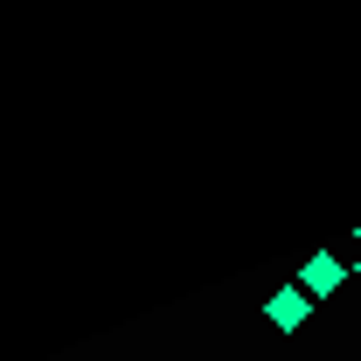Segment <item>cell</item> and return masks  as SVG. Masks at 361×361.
Segmentation results:
<instances>
[{
  "label": "cell",
  "mask_w": 361,
  "mask_h": 361,
  "mask_svg": "<svg viewBox=\"0 0 361 361\" xmlns=\"http://www.w3.org/2000/svg\"><path fill=\"white\" fill-rule=\"evenodd\" d=\"M348 257H334V250H306V257H299V292H306V299H326V292H341V285H348Z\"/></svg>",
  "instance_id": "6da1fadb"
},
{
  "label": "cell",
  "mask_w": 361,
  "mask_h": 361,
  "mask_svg": "<svg viewBox=\"0 0 361 361\" xmlns=\"http://www.w3.org/2000/svg\"><path fill=\"white\" fill-rule=\"evenodd\" d=\"M264 319H271V326H278V334H299V326L313 319V299H306L299 285H278V292H271V299H264Z\"/></svg>",
  "instance_id": "7a4b0ae2"
},
{
  "label": "cell",
  "mask_w": 361,
  "mask_h": 361,
  "mask_svg": "<svg viewBox=\"0 0 361 361\" xmlns=\"http://www.w3.org/2000/svg\"><path fill=\"white\" fill-rule=\"evenodd\" d=\"M355 278H361V257H355Z\"/></svg>",
  "instance_id": "3957f363"
},
{
  "label": "cell",
  "mask_w": 361,
  "mask_h": 361,
  "mask_svg": "<svg viewBox=\"0 0 361 361\" xmlns=\"http://www.w3.org/2000/svg\"><path fill=\"white\" fill-rule=\"evenodd\" d=\"M355 243H361V229H355Z\"/></svg>",
  "instance_id": "277c9868"
}]
</instances>
